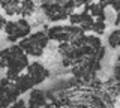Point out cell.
Here are the masks:
<instances>
[{
    "mask_svg": "<svg viewBox=\"0 0 120 108\" xmlns=\"http://www.w3.org/2000/svg\"><path fill=\"white\" fill-rule=\"evenodd\" d=\"M0 66L6 72V78L14 83L18 77L22 74V71L29 68V59L26 51L20 47V44L17 45H11L5 48L0 54Z\"/></svg>",
    "mask_w": 120,
    "mask_h": 108,
    "instance_id": "1",
    "label": "cell"
},
{
    "mask_svg": "<svg viewBox=\"0 0 120 108\" xmlns=\"http://www.w3.org/2000/svg\"><path fill=\"white\" fill-rule=\"evenodd\" d=\"M48 42H50L48 33L44 30H38L35 33H32L30 36H27L26 39H22L20 42V47L26 51L27 56L41 57L44 54L45 48L48 47Z\"/></svg>",
    "mask_w": 120,
    "mask_h": 108,
    "instance_id": "2",
    "label": "cell"
},
{
    "mask_svg": "<svg viewBox=\"0 0 120 108\" xmlns=\"http://www.w3.org/2000/svg\"><path fill=\"white\" fill-rule=\"evenodd\" d=\"M41 8L44 9L45 15L50 21H62L69 18L77 8L75 2H44Z\"/></svg>",
    "mask_w": 120,
    "mask_h": 108,
    "instance_id": "3",
    "label": "cell"
},
{
    "mask_svg": "<svg viewBox=\"0 0 120 108\" xmlns=\"http://www.w3.org/2000/svg\"><path fill=\"white\" fill-rule=\"evenodd\" d=\"M3 32L6 33V38L9 42H17V41L21 42L22 39L32 35V26L27 21V18H18L15 21H8Z\"/></svg>",
    "mask_w": 120,
    "mask_h": 108,
    "instance_id": "4",
    "label": "cell"
},
{
    "mask_svg": "<svg viewBox=\"0 0 120 108\" xmlns=\"http://www.w3.org/2000/svg\"><path fill=\"white\" fill-rule=\"evenodd\" d=\"M21 93L17 90L15 84L6 77L2 78V108H11L15 102L20 101Z\"/></svg>",
    "mask_w": 120,
    "mask_h": 108,
    "instance_id": "5",
    "label": "cell"
},
{
    "mask_svg": "<svg viewBox=\"0 0 120 108\" xmlns=\"http://www.w3.org/2000/svg\"><path fill=\"white\" fill-rule=\"evenodd\" d=\"M27 74L30 75V78L33 80L35 86H39L42 84L48 77H50V71H48L42 63L39 62H32L27 68Z\"/></svg>",
    "mask_w": 120,
    "mask_h": 108,
    "instance_id": "6",
    "label": "cell"
},
{
    "mask_svg": "<svg viewBox=\"0 0 120 108\" xmlns=\"http://www.w3.org/2000/svg\"><path fill=\"white\" fill-rule=\"evenodd\" d=\"M27 108H44L48 105L47 102V95L39 90V89H35V90H32L29 96V101H27Z\"/></svg>",
    "mask_w": 120,
    "mask_h": 108,
    "instance_id": "7",
    "label": "cell"
},
{
    "mask_svg": "<svg viewBox=\"0 0 120 108\" xmlns=\"http://www.w3.org/2000/svg\"><path fill=\"white\" fill-rule=\"evenodd\" d=\"M14 84H15L17 90L20 92L21 95H22V93H26V92H29V90H32L33 87H36L35 83H33V80L30 78V75H29L27 72H26V74H21V75L14 81Z\"/></svg>",
    "mask_w": 120,
    "mask_h": 108,
    "instance_id": "8",
    "label": "cell"
},
{
    "mask_svg": "<svg viewBox=\"0 0 120 108\" xmlns=\"http://www.w3.org/2000/svg\"><path fill=\"white\" fill-rule=\"evenodd\" d=\"M108 47L112 48V50L120 48V29H114L108 35Z\"/></svg>",
    "mask_w": 120,
    "mask_h": 108,
    "instance_id": "9",
    "label": "cell"
},
{
    "mask_svg": "<svg viewBox=\"0 0 120 108\" xmlns=\"http://www.w3.org/2000/svg\"><path fill=\"white\" fill-rule=\"evenodd\" d=\"M36 11V3L35 2H21V18L33 15V12Z\"/></svg>",
    "mask_w": 120,
    "mask_h": 108,
    "instance_id": "10",
    "label": "cell"
},
{
    "mask_svg": "<svg viewBox=\"0 0 120 108\" xmlns=\"http://www.w3.org/2000/svg\"><path fill=\"white\" fill-rule=\"evenodd\" d=\"M107 30V23H102V21H96L95 26H93V33L98 36H101V35H104V32Z\"/></svg>",
    "mask_w": 120,
    "mask_h": 108,
    "instance_id": "11",
    "label": "cell"
},
{
    "mask_svg": "<svg viewBox=\"0 0 120 108\" xmlns=\"http://www.w3.org/2000/svg\"><path fill=\"white\" fill-rule=\"evenodd\" d=\"M69 21H71V26H77V27H80L81 23H82V15H81V12L78 14V12H74L72 15L69 17Z\"/></svg>",
    "mask_w": 120,
    "mask_h": 108,
    "instance_id": "12",
    "label": "cell"
},
{
    "mask_svg": "<svg viewBox=\"0 0 120 108\" xmlns=\"http://www.w3.org/2000/svg\"><path fill=\"white\" fill-rule=\"evenodd\" d=\"M110 6L116 11V14L120 12V0H110Z\"/></svg>",
    "mask_w": 120,
    "mask_h": 108,
    "instance_id": "13",
    "label": "cell"
},
{
    "mask_svg": "<svg viewBox=\"0 0 120 108\" xmlns=\"http://www.w3.org/2000/svg\"><path fill=\"white\" fill-rule=\"evenodd\" d=\"M11 108H27V105H26V102H24L22 99H20L18 102H15V104H14V105L11 107Z\"/></svg>",
    "mask_w": 120,
    "mask_h": 108,
    "instance_id": "14",
    "label": "cell"
},
{
    "mask_svg": "<svg viewBox=\"0 0 120 108\" xmlns=\"http://www.w3.org/2000/svg\"><path fill=\"white\" fill-rule=\"evenodd\" d=\"M116 77H117V80H120V56H119V63L116 65Z\"/></svg>",
    "mask_w": 120,
    "mask_h": 108,
    "instance_id": "15",
    "label": "cell"
},
{
    "mask_svg": "<svg viewBox=\"0 0 120 108\" xmlns=\"http://www.w3.org/2000/svg\"><path fill=\"white\" fill-rule=\"evenodd\" d=\"M114 26H120V12L119 14H116V20H114Z\"/></svg>",
    "mask_w": 120,
    "mask_h": 108,
    "instance_id": "16",
    "label": "cell"
}]
</instances>
